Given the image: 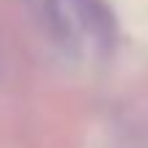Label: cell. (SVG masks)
<instances>
[{"label":"cell","mask_w":148,"mask_h":148,"mask_svg":"<svg viewBox=\"0 0 148 148\" xmlns=\"http://www.w3.org/2000/svg\"><path fill=\"white\" fill-rule=\"evenodd\" d=\"M52 16L69 41L85 38L101 49L115 38V22L104 0H52Z\"/></svg>","instance_id":"cell-1"}]
</instances>
